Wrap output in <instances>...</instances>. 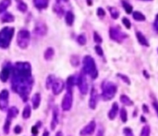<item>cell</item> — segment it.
<instances>
[{
	"label": "cell",
	"mask_w": 158,
	"mask_h": 136,
	"mask_svg": "<svg viewBox=\"0 0 158 136\" xmlns=\"http://www.w3.org/2000/svg\"><path fill=\"white\" fill-rule=\"evenodd\" d=\"M49 0H33V5L36 9H44L48 7Z\"/></svg>",
	"instance_id": "15"
},
{
	"label": "cell",
	"mask_w": 158,
	"mask_h": 136,
	"mask_svg": "<svg viewBox=\"0 0 158 136\" xmlns=\"http://www.w3.org/2000/svg\"><path fill=\"white\" fill-rule=\"evenodd\" d=\"M32 102H33V109H37L39 108V105L41 104V95L39 93H36L33 98H32Z\"/></svg>",
	"instance_id": "18"
},
{
	"label": "cell",
	"mask_w": 158,
	"mask_h": 136,
	"mask_svg": "<svg viewBox=\"0 0 158 136\" xmlns=\"http://www.w3.org/2000/svg\"><path fill=\"white\" fill-rule=\"evenodd\" d=\"M17 7H18V9H19L20 12H26L27 9H28L27 5H26L24 2H22L21 0H20V1H18V6H17Z\"/></svg>",
	"instance_id": "31"
},
{
	"label": "cell",
	"mask_w": 158,
	"mask_h": 136,
	"mask_svg": "<svg viewBox=\"0 0 158 136\" xmlns=\"http://www.w3.org/2000/svg\"><path fill=\"white\" fill-rule=\"evenodd\" d=\"M145 1H149V0H145Z\"/></svg>",
	"instance_id": "55"
},
{
	"label": "cell",
	"mask_w": 158,
	"mask_h": 136,
	"mask_svg": "<svg viewBox=\"0 0 158 136\" xmlns=\"http://www.w3.org/2000/svg\"><path fill=\"white\" fill-rule=\"evenodd\" d=\"M117 86L110 81H104L102 84V98L104 101H109L117 94Z\"/></svg>",
	"instance_id": "4"
},
{
	"label": "cell",
	"mask_w": 158,
	"mask_h": 136,
	"mask_svg": "<svg viewBox=\"0 0 158 136\" xmlns=\"http://www.w3.org/2000/svg\"><path fill=\"white\" fill-rule=\"evenodd\" d=\"M34 33L39 35H44L46 33V26L43 23H37L34 29Z\"/></svg>",
	"instance_id": "17"
},
{
	"label": "cell",
	"mask_w": 158,
	"mask_h": 136,
	"mask_svg": "<svg viewBox=\"0 0 158 136\" xmlns=\"http://www.w3.org/2000/svg\"><path fill=\"white\" fill-rule=\"evenodd\" d=\"M17 1H20V0H17Z\"/></svg>",
	"instance_id": "56"
},
{
	"label": "cell",
	"mask_w": 158,
	"mask_h": 136,
	"mask_svg": "<svg viewBox=\"0 0 158 136\" xmlns=\"http://www.w3.org/2000/svg\"><path fill=\"white\" fill-rule=\"evenodd\" d=\"M141 121H142V122H144V121L145 122V118H144V117H141Z\"/></svg>",
	"instance_id": "54"
},
{
	"label": "cell",
	"mask_w": 158,
	"mask_h": 136,
	"mask_svg": "<svg viewBox=\"0 0 158 136\" xmlns=\"http://www.w3.org/2000/svg\"><path fill=\"white\" fill-rule=\"evenodd\" d=\"M95 51H96V53H97V54H98L99 56H103V55H104L103 49H102V47H100V45H96V47H95Z\"/></svg>",
	"instance_id": "43"
},
{
	"label": "cell",
	"mask_w": 158,
	"mask_h": 136,
	"mask_svg": "<svg viewBox=\"0 0 158 136\" xmlns=\"http://www.w3.org/2000/svg\"><path fill=\"white\" fill-rule=\"evenodd\" d=\"M43 136H49V132L48 131H44L43 133Z\"/></svg>",
	"instance_id": "49"
},
{
	"label": "cell",
	"mask_w": 158,
	"mask_h": 136,
	"mask_svg": "<svg viewBox=\"0 0 158 136\" xmlns=\"http://www.w3.org/2000/svg\"><path fill=\"white\" fill-rule=\"evenodd\" d=\"M21 132H22V128L20 126L18 125V126H16V127L14 128V132L16 133V134H20Z\"/></svg>",
	"instance_id": "44"
},
{
	"label": "cell",
	"mask_w": 158,
	"mask_h": 136,
	"mask_svg": "<svg viewBox=\"0 0 158 136\" xmlns=\"http://www.w3.org/2000/svg\"><path fill=\"white\" fill-rule=\"evenodd\" d=\"M142 109H144V111L145 113H149V108H148V107H147L146 105H142Z\"/></svg>",
	"instance_id": "48"
},
{
	"label": "cell",
	"mask_w": 158,
	"mask_h": 136,
	"mask_svg": "<svg viewBox=\"0 0 158 136\" xmlns=\"http://www.w3.org/2000/svg\"><path fill=\"white\" fill-rule=\"evenodd\" d=\"M144 74H145V76H146V78H149V75L147 74V72H146V71H144Z\"/></svg>",
	"instance_id": "53"
},
{
	"label": "cell",
	"mask_w": 158,
	"mask_h": 136,
	"mask_svg": "<svg viewBox=\"0 0 158 136\" xmlns=\"http://www.w3.org/2000/svg\"><path fill=\"white\" fill-rule=\"evenodd\" d=\"M117 75H118V77L121 80H123L127 84H130V81L129 78L126 76V75H123V74H117Z\"/></svg>",
	"instance_id": "40"
},
{
	"label": "cell",
	"mask_w": 158,
	"mask_h": 136,
	"mask_svg": "<svg viewBox=\"0 0 158 136\" xmlns=\"http://www.w3.org/2000/svg\"><path fill=\"white\" fill-rule=\"evenodd\" d=\"M122 5H123L124 9H125V10H126V12L128 14H130V13L132 12V6L131 5H130L129 3H127L126 1H122Z\"/></svg>",
	"instance_id": "35"
},
{
	"label": "cell",
	"mask_w": 158,
	"mask_h": 136,
	"mask_svg": "<svg viewBox=\"0 0 158 136\" xmlns=\"http://www.w3.org/2000/svg\"><path fill=\"white\" fill-rule=\"evenodd\" d=\"M11 121H12V119H9V118H7L6 119V122L4 124V132L6 134H9V129H10V124H11Z\"/></svg>",
	"instance_id": "30"
},
{
	"label": "cell",
	"mask_w": 158,
	"mask_h": 136,
	"mask_svg": "<svg viewBox=\"0 0 158 136\" xmlns=\"http://www.w3.org/2000/svg\"><path fill=\"white\" fill-rule=\"evenodd\" d=\"M123 133H124L125 136H134L132 130L130 129V128H129V127L124 128V129H123Z\"/></svg>",
	"instance_id": "37"
},
{
	"label": "cell",
	"mask_w": 158,
	"mask_h": 136,
	"mask_svg": "<svg viewBox=\"0 0 158 136\" xmlns=\"http://www.w3.org/2000/svg\"><path fill=\"white\" fill-rule=\"evenodd\" d=\"M31 113H32L31 107H30V105H26L23 111H22V118H23L24 119H29L30 117H31Z\"/></svg>",
	"instance_id": "24"
},
{
	"label": "cell",
	"mask_w": 158,
	"mask_h": 136,
	"mask_svg": "<svg viewBox=\"0 0 158 136\" xmlns=\"http://www.w3.org/2000/svg\"><path fill=\"white\" fill-rule=\"evenodd\" d=\"M109 35H110V38L112 40H114L116 42H118V43H121L125 37H127L126 34H124L121 31H120V30H118L117 28H115V27H111L110 28Z\"/></svg>",
	"instance_id": "8"
},
{
	"label": "cell",
	"mask_w": 158,
	"mask_h": 136,
	"mask_svg": "<svg viewBox=\"0 0 158 136\" xmlns=\"http://www.w3.org/2000/svg\"><path fill=\"white\" fill-rule=\"evenodd\" d=\"M59 122V117H58V108L57 107H55L53 109V117H52V121H51V130L54 131L56 129L57 125Z\"/></svg>",
	"instance_id": "14"
},
{
	"label": "cell",
	"mask_w": 158,
	"mask_h": 136,
	"mask_svg": "<svg viewBox=\"0 0 158 136\" xmlns=\"http://www.w3.org/2000/svg\"><path fill=\"white\" fill-rule=\"evenodd\" d=\"M75 84V77L74 76H70L67 78V90H71L72 91V87Z\"/></svg>",
	"instance_id": "28"
},
{
	"label": "cell",
	"mask_w": 158,
	"mask_h": 136,
	"mask_svg": "<svg viewBox=\"0 0 158 136\" xmlns=\"http://www.w3.org/2000/svg\"><path fill=\"white\" fill-rule=\"evenodd\" d=\"M97 103H98V94L94 87L91 90V95H90V100H89V107L92 109H95Z\"/></svg>",
	"instance_id": "12"
},
{
	"label": "cell",
	"mask_w": 158,
	"mask_h": 136,
	"mask_svg": "<svg viewBox=\"0 0 158 136\" xmlns=\"http://www.w3.org/2000/svg\"><path fill=\"white\" fill-rule=\"evenodd\" d=\"M65 20H66V23L71 26L73 24V21H74V15L71 11H67L65 15Z\"/></svg>",
	"instance_id": "22"
},
{
	"label": "cell",
	"mask_w": 158,
	"mask_h": 136,
	"mask_svg": "<svg viewBox=\"0 0 158 136\" xmlns=\"http://www.w3.org/2000/svg\"><path fill=\"white\" fill-rule=\"evenodd\" d=\"M64 86H65V84L63 80L55 79L54 84L52 85V91H53V93H54V95H59L63 91Z\"/></svg>",
	"instance_id": "11"
},
{
	"label": "cell",
	"mask_w": 158,
	"mask_h": 136,
	"mask_svg": "<svg viewBox=\"0 0 158 136\" xmlns=\"http://www.w3.org/2000/svg\"><path fill=\"white\" fill-rule=\"evenodd\" d=\"M11 69H12V66L9 63L4 66L2 71L0 72V80H1L3 82H6L7 81V79H9V75L11 73Z\"/></svg>",
	"instance_id": "13"
},
{
	"label": "cell",
	"mask_w": 158,
	"mask_h": 136,
	"mask_svg": "<svg viewBox=\"0 0 158 136\" xmlns=\"http://www.w3.org/2000/svg\"><path fill=\"white\" fill-rule=\"evenodd\" d=\"M11 4V0H2L0 2V13H3L6 11V9L10 6Z\"/></svg>",
	"instance_id": "23"
},
{
	"label": "cell",
	"mask_w": 158,
	"mask_h": 136,
	"mask_svg": "<svg viewBox=\"0 0 158 136\" xmlns=\"http://www.w3.org/2000/svg\"><path fill=\"white\" fill-rule=\"evenodd\" d=\"M87 4L89 6H92L93 5V1H92V0H87Z\"/></svg>",
	"instance_id": "52"
},
{
	"label": "cell",
	"mask_w": 158,
	"mask_h": 136,
	"mask_svg": "<svg viewBox=\"0 0 158 136\" xmlns=\"http://www.w3.org/2000/svg\"><path fill=\"white\" fill-rule=\"evenodd\" d=\"M109 11H110V14L113 19L117 20L119 16V12L117 9H115V7H109Z\"/></svg>",
	"instance_id": "34"
},
{
	"label": "cell",
	"mask_w": 158,
	"mask_h": 136,
	"mask_svg": "<svg viewBox=\"0 0 158 136\" xmlns=\"http://www.w3.org/2000/svg\"><path fill=\"white\" fill-rule=\"evenodd\" d=\"M72 102H73V95L71 90H67V93L64 95V98L62 100L61 107L64 111H69L70 110L72 107Z\"/></svg>",
	"instance_id": "6"
},
{
	"label": "cell",
	"mask_w": 158,
	"mask_h": 136,
	"mask_svg": "<svg viewBox=\"0 0 158 136\" xmlns=\"http://www.w3.org/2000/svg\"><path fill=\"white\" fill-rule=\"evenodd\" d=\"M93 37H94V41L96 42V43H98V44H100V43H102V38H101V36L97 33H93Z\"/></svg>",
	"instance_id": "41"
},
{
	"label": "cell",
	"mask_w": 158,
	"mask_h": 136,
	"mask_svg": "<svg viewBox=\"0 0 158 136\" xmlns=\"http://www.w3.org/2000/svg\"><path fill=\"white\" fill-rule=\"evenodd\" d=\"M95 127H96V123L94 120H92L91 122H89L83 129H82L80 132V134L81 136H89V135H92L94 131H95Z\"/></svg>",
	"instance_id": "10"
},
{
	"label": "cell",
	"mask_w": 158,
	"mask_h": 136,
	"mask_svg": "<svg viewBox=\"0 0 158 136\" xmlns=\"http://www.w3.org/2000/svg\"><path fill=\"white\" fill-rule=\"evenodd\" d=\"M19 114V109L17 108H15V107H11L9 108V109H7V118H9V119H14V118H16Z\"/></svg>",
	"instance_id": "19"
},
{
	"label": "cell",
	"mask_w": 158,
	"mask_h": 136,
	"mask_svg": "<svg viewBox=\"0 0 158 136\" xmlns=\"http://www.w3.org/2000/svg\"><path fill=\"white\" fill-rule=\"evenodd\" d=\"M154 28H155L156 31L158 32V14H157V16H156L155 21H154Z\"/></svg>",
	"instance_id": "47"
},
{
	"label": "cell",
	"mask_w": 158,
	"mask_h": 136,
	"mask_svg": "<svg viewBox=\"0 0 158 136\" xmlns=\"http://www.w3.org/2000/svg\"><path fill=\"white\" fill-rule=\"evenodd\" d=\"M77 85L80 89V92L82 95H86L88 93V84H87L84 72H81L79 75V77L77 79Z\"/></svg>",
	"instance_id": "7"
},
{
	"label": "cell",
	"mask_w": 158,
	"mask_h": 136,
	"mask_svg": "<svg viewBox=\"0 0 158 136\" xmlns=\"http://www.w3.org/2000/svg\"><path fill=\"white\" fill-rule=\"evenodd\" d=\"M120 119H121L122 122H127L128 120V113H127V110L125 108H121L120 110Z\"/></svg>",
	"instance_id": "33"
},
{
	"label": "cell",
	"mask_w": 158,
	"mask_h": 136,
	"mask_svg": "<svg viewBox=\"0 0 158 136\" xmlns=\"http://www.w3.org/2000/svg\"><path fill=\"white\" fill-rule=\"evenodd\" d=\"M117 112H118V105H117V103H114V104L112 105L111 109H110L109 112H108V118H109L111 120H113V119H114L117 117Z\"/></svg>",
	"instance_id": "16"
},
{
	"label": "cell",
	"mask_w": 158,
	"mask_h": 136,
	"mask_svg": "<svg viewBox=\"0 0 158 136\" xmlns=\"http://www.w3.org/2000/svg\"><path fill=\"white\" fill-rule=\"evenodd\" d=\"M14 35V28L5 27L0 31V47L7 48L9 47L12 37Z\"/></svg>",
	"instance_id": "3"
},
{
	"label": "cell",
	"mask_w": 158,
	"mask_h": 136,
	"mask_svg": "<svg viewBox=\"0 0 158 136\" xmlns=\"http://www.w3.org/2000/svg\"><path fill=\"white\" fill-rule=\"evenodd\" d=\"M14 20H15L14 16H13L12 14H10V13L4 14L3 16H2V18H1L2 22H13Z\"/></svg>",
	"instance_id": "26"
},
{
	"label": "cell",
	"mask_w": 158,
	"mask_h": 136,
	"mask_svg": "<svg viewBox=\"0 0 158 136\" xmlns=\"http://www.w3.org/2000/svg\"><path fill=\"white\" fill-rule=\"evenodd\" d=\"M133 19L138 21H144L145 20V16L140 11H135L133 12Z\"/></svg>",
	"instance_id": "27"
},
{
	"label": "cell",
	"mask_w": 158,
	"mask_h": 136,
	"mask_svg": "<svg viewBox=\"0 0 158 136\" xmlns=\"http://www.w3.org/2000/svg\"><path fill=\"white\" fill-rule=\"evenodd\" d=\"M136 36H137V39L139 41V43L142 45H145V47H149V43L147 41V39L145 38V36L142 34L140 32H137L136 33Z\"/></svg>",
	"instance_id": "21"
},
{
	"label": "cell",
	"mask_w": 158,
	"mask_h": 136,
	"mask_svg": "<svg viewBox=\"0 0 158 136\" xmlns=\"http://www.w3.org/2000/svg\"><path fill=\"white\" fill-rule=\"evenodd\" d=\"M153 105H154V110L156 111V114H157V116H158V103L154 102V103H153Z\"/></svg>",
	"instance_id": "46"
},
{
	"label": "cell",
	"mask_w": 158,
	"mask_h": 136,
	"mask_svg": "<svg viewBox=\"0 0 158 136\" xmlns=\"http://www.w3.org/2000/svg\"><path fill=\"white\" fill-rule=\"evenodd\" d=\"M77 41L80 45H84L86 44V41H87L86 40V36L84 34H80L78 36V38H77Z\"/></svg>",
	"instance_id": "36"
},
{
	"label": "cell",
	"mask_w": 158,
	"mask_h": 136,
	"mask_svg": "<svg viewBox=\"0 0 158 136\" xmlns=\"http://www.w3.org/2000/svg\"><path fill=\"white\" fill-rule=\"evenodd\" d=\"M56 136H63V134H62V132H57V134H56Z\"/></svg>",
	"instance_id": "51"
},
{
	"label": "cell",
	"mask_w": 158,
	"mask_h": 136,
	"mask_svg": "<svg viewBox=\"0 0 158 136\" xmlns=\"http://www.w3.org/2000/svg\"><path fill=\"white\" fill-rule=\"evenodd\" d=\"M9 93L7 89H4L0 93V109L2 111H7L9 107Z\"/></svg>",
	"instance_id": "9"
},
{
	"label": "cell",
	"mask_w": 158,
	"mask_h": 136,
	"mask_svg": "<svg viewBox=\"0 0 158 136\" xmlns=\"http://www.w3.org/2000/svg\"><path fill=\"white\" fill-rule=\"evenodd\" d=\"M55 76L54 75H49L46 79V89H51L52 88V85L54 84V81H55Z\"/></svg>",
	"instance_id": "29"
},
{
	"label": "cell",
	"mask_w": 158,
	"mask_h": 136,
	"mask_svg": "<svg viewBox=\"0 0 158 136\" xmlns=\"http://www.w3.org/2000/svg\"><path fill=\"white\" fill-rule=\"evenodd\" d=\"M32 132H33V134L34 136L38 134V127H37L36 125L32 128Z\"/></svg>",
	"instance_id": "45"
},
{
	"label": "cell",
	"mask_w": 158,
	"mask_h": 136,
	"mask_svg": "<svg viewBox=\"0 0 158 136\" xmlns=\"http://www.w3.org/2000/svg\"><path fill=\"white\" fill-rule=\"evenodd\" d=\"M120 101L123 105H133V102L130 99L129 96H127L126 95H120Z\"/></svg>",
	"instance_id": "25"
},
{
	"label": "cell",
	"mask_w": 158,
	"mask_h": 136,
	"mask_svg": "<svg viewBox=\"0 0 158 136\" xmlns=\"http://www.w3.org/2000/svg\"><path fill=\"white\" fill-rule=\"evenodd\" d=\"M83 72L91 76L92 79H96L98 77V71L96 69V64L94 59L91 56H85L83 58Z\"/></svg>",
	"instance_id": "2"
},
{
	"label": "cell",
	"mask_w": 158,
	"mask_h": 136,
	"mask_svg": "<svg viewBox=\"0 0 158 136\" xmlns=\"http://www.w3.org/2000/svg\"><path fill=\"white\" fill-rule=\"evenodd\" d=\"M55 55V50L54 48H52V47H48L46 52H44V54H43V57L46 60H47V61H49V60H51L53 58V57H54Z\"/></svg>",
	"instance_id": "20"
},
{
	"label": "cell",
	"mask_w": 158,
	"mask_h": 136,
	"mask_svg": "<svg viewBox=\"0 0 158 136\" xmlns=\"http://www.w3.org/2000/svg\"><path fill=\"white\" fill-rule=\"evenodd\" d=\"M150 134H151V129L148 125H146L141 129L140 136H150Z\"/></svg>",
	"instance_id": "32"
},
{
	"label": "cell",
	"mask_w": 158,
	"mask_h": 136,
	"mask_svg": "<svg viewBox=\"0 0 158 136\" xmlns=\"http://www.w3.org/2000/svg\"><path fill=\"white\" fill-rule=\"evenodd\" d=\"M30 40H31V37H30V32L28 30L22 29L18 33L17 43L20 48H22V49L27 48L29 44H30Z\"/></svg>",
	"instance_id": "5"
},
{
	"label": "cell",
	"mask_w": 158,
	"mask_h": 136,
	"mask_svg": "<svg viewBox=\"0 0 158 136\" xmlns=\"http://www.w3.org/2000/svg\"><path fill=\"white\" fill-rule=\"evenodd\" d=\"M80 61H79V58L77 56H72L71 57V64L75 67H77L79 65Z\"/></svg>",
	"instance_id": "38"
},
{
	"label": "cell",
	"mask_w": 158,
	"mask_h": 136,
	"mask_svg": "<svg viewBox=\"0 0 158 136\" xmlns=\"http://www.w3.org/2000/svg\"><path fill=\"white\" fill-rule=\"evenodd\" d=\"M97 136H103V130H99V132H98V134H97Z\"/></svg>",
	"instance_id": "50"
},
{
	"label": "cell",
	"mask_w": 158,
	"mask_h": 136,
	"mask_svg": "<svg viewBox=\"0 0 158 136\" xmlns=\"http://www.w3.org/2000/svg\"><path fill=\"white\" fill-rule=\"evenodd\" d=\"M11 72V88L26 102L33 84L31 64L29 62H17L12 67Z\"/></svg>",
	"instance_id": "1"
},
{
	"label": "cell",
	"mask_w": 158,
	"mask_h": 136,
	"mask_svg": "<svg viewBox=\"0 0 158 136\" xmlns=\"http://www.w3.org/2000/svg\"><path fill=\"white\" fill-rule=\"evenodd\" d=\"M97 15H98L100 18H104V17L105 12H104V10L102 9V7H99V9H97Z\"/></svg>",
	"instance_id": "42"
},
{
	"label": "cell",
	"mask_w": 158,
	"mask_h": 136,
	"mask_svg": "<svg viewBox=\"0 0 158 136\" xmlns=\"http://www.w3.org/2000/svg\"><path fill=\"white\" fill-rule=\"evenodd\" d=\"M122 22H123V24L126 26L127 29H130V27H131V23H130V20H128L127 18H123V19H122Z\"/></svg>",
	"instance_id": "39"
}]
</instances>
